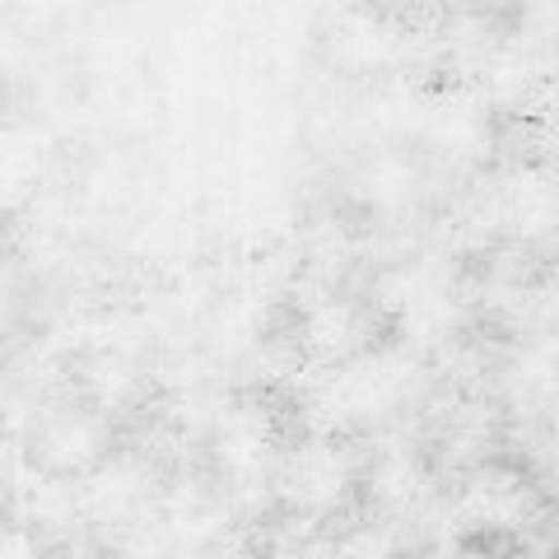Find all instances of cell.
Instances as JSON below:
<instances>
[{"instance_id": "6da1fadb", "label": "cell", "mask_w": 559, "mask_h": 559, "mask_svg": "<svg viewBox=\"0 0 559 559\" xmlns=\"http://www.w3.org/2000/svg\"><path fill=\"white\" fill-rule=\"evenodd\" d=\"M280 433L275 419L261 406H224V415L210 429V462H215L224 495L238 509H257L275 495V476H280Z\"/></svg>"}, {"instance_id": "7a4b0ae2", "label": "cell", "mask_w": 559, "mask_h": 559, "mask_svg": "<svg viewBox=\"0 0 559 559\" xmlns=\"http://www.w3.org/2000/svg\"><path fill=\"white\" fill-rule=\"evenodd\" d=\"M359 466L349 457V448L336 433L308 429L299 443H289L280 452V476H275V495L285 499L289 513L299 518H326L355 495Z\"/></svg>"}, {"instance_id": "3957f363", "label": "cell", "mask_w": 559, "mask_h": 559, "mask_svg": "<svg viewBox=\"0 0 559 559\" xmlns=\"http://www.w3.org/2000/svg\"><path fill=\"white\" fill-rule=\"evenodd\" d=\"M452 518L462 522V532H499V536H513L522 527H532L536 495H532V485L522 480L513 466L476 462L462 476L457 495H452Z\"/></svg>"}, {"instance_id": "277c9868", "label": "cell", "mask_w": 559, "mask_h": 559, "mask_svg": "<svg viewBox=\"0 0 559 559\" xmlns=\"http://www.w3.org/2000/svg\"><path fill=\"white\" fill-rule=\"evenodd\" d=\"M33 443L47 476H84L108 457V415L98 406H57L38 419Z\"/></svg>"}, {"instance_id": "5b68a950", "label": "cell", "mask_w": 559, "mask_h": 559, "mask_svg": "<svg viewBox=\"0 0 559 559\" xmlns=\"http://www.w3.org/2000/svg\"><path fill=\"white\" fill-rule=\"evenodd\" d=\"M299 336H304V349L312 359L341 364L349 355H359V349H369V308L359 299H349V294L318 289L304 304Z\"/></svg>"}, {"instance_id": "8992f818", "label": "cell", "mask_w": 559, "mask_h": 559, "mask_svg": "<svg viewBox=\"0 0 559 559\" xmlns=\"http://www.w3.org/2000/svg\"><path fill=\"white\" fill-rule=\"evenodd\" d=\"M355 197L373 210V215H401L419 197V168L411 154L378 150L355 168Z\"/></svg>"}, {"instance_id": "52a82bcc", "label": "cell", "mask_w": 559, "mask_h": 559, "mask_svg": "<svg viewBox=\"0 0 559 559\" xmlns=\"http://www.w3.org/2000/svg\"><path fill=\"white\" fill-rule=\"evenodd\" d=\"M364 489H369V499L382 513H406L425 499V489H429L425 462H419L415 448H406V443L378 448V457L369 462V471H364Z\"/></svg>"}, {"instance_id": "ba28073f", "label": "cell", "mask_w": 559, "mask_h": 559, "mask_svg": "<svg viewBox=\"0 0 559 559\" xmlns=\"http://www.w3.org/2000/svg\"><path fill=\"white\" fill-rule=\"evenodd\" d=\"M135 388H140V369L121 349H94V355L84 359V392H90V406H98L103 415L127 406Z\"/></svg>"}, {"instance_id": "9c48e42d", "label": "cell", "mask_w": 559, "mask_h": 559, "mask_svg": "<svg viewBox=\"0 0 559 559\" xmlns=\"http://www.w3.org/2000/svg\"><path fill=\"white\" fill-rule=\"evenodd\" d=\"M322 559H396V540L388 527L378 522H364V527L341 532L331 546L322 550Z\"/></svg>"}, {"instance_id": "30bf717a", "label": "cell", "mask_w": 559, "mask_h": 559, "mask_svg": "<svg viewBox=\"0 0 559 559\" xmlns=\"http://www.w3.org/2000/svg\"><path fill=\"white\" fill-rule=\"evenodd\" d=\"M5 559H33L28 532H5Z\"/></svg>"}, {"instance_id": "8fae6325", "label": "cell", "mask_w": 559, "mask_h": 559, "mask_svg": "<svg viewBox=\"0 0 559 559\" xmlns=\"http://www.w3.org/2000/svg\"><path fill=\"white\" fill-rule=\"evenodd\" d=\"M70 559H94V555H70Z\"/></svg>"}]
</instances>
